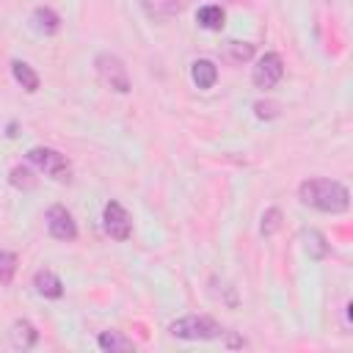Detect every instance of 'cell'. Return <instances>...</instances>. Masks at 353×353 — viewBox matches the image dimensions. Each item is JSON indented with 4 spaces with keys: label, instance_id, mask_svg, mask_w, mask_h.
I'll list each match as a JSON object with an SVG mask.
<instances>
[{
    "label": "cell",
    "instance_id": "6da1fadb",
    "mask_svg": "<svg viewBox=\"0 0 353 353\" xmlns=\"http://www.w3.org/2000/svg\"><path fill=\"white\" fill-rule=\"evenodd\" d=\"M298 196L306 207H314L320 212H345L350 207V193L342 182L336 179H325V176H312V179H303L301 188H298Z\"/></svg>",
    "mask_w": 353,
    "mask_h": 353
},
{
    "label": "cell",
    "instance_id": "7a4b0ae2",
    "mask_svg": "<svg viewBox=\"0 0 353 353\" xmlns=\"http://www.w3.org/2000/svg\"><path fill=\"white\" fill-rule=\"evenodd\" d=\"M168 334L176 336V339H190V342L201 339V342H207V339H221L226 331L218 320H212L207 314H188V317L174 320L168 325Z\"/></svg>",
    "mask_w": 353,
    "mask_h": 353
},
{
    "label": "cell",
    "instance_id": "3957f363",
    "mask_svg": "<svg viewBox=\"0 0 353 353\" xmlns=\"http://www.w3.org/2000/svg\"><path fill=\"white\" fill-rule=\"evenodd\" d=\"M94 66H97L99 80H102L110 91H116V94H127V91L132 88V83H130V72H127V66H124V61H121L119 55H113V52H99L97 61H94Z\"/></svg>",
    "mask_w": 353,
    "mask_h": 353
},
{
    "label": "cell",
    "instance_id": "277c9868",
    "mask_svg": "<svg viewBox=\"0 0 353 353\" xmlns=\"http://www.w3.org/2000/svg\"><path fill=\"white\" fill-rule=\"evenodd\" d=\"M28 160H30L39 171H44L47 176H52V179H58V182L69 179V174H72V165H69L66 154H61L58 149H50V146H33V149L28 152Z\"/></svg>",
    "mask_w": 353,
    "mask_h": 353
},
{
    "label": "cell",
    "instance_id": "5b68a950",
    "mask_svg": "<svg viewBox=\"0 0 353 353\" xmlns=\"http://www.w3.org/2000/svg\"><path fill=\"white\" fill-rule=\"evenodd\" d=\"M102 226L113 240H127L132 234V218L119 201H108L102 210Z\"/></svg>",
    "mask_w": 353,
    "mask_h": 353
},
{
    "label": "cell",
    "instance_id": "8992f818",
    "mask_svg": "<svg viewBox=\"0 0 353 353\" xmlns=\"http://www.w3.org/2000/svg\"><path fill=\"white\" fill-rule=\"evenodd\" d=\"M254 85L256 88H273L281 77H284V61H281V55L279 52H265L259 61H256V66H254Z\"/></svg>",
    "mask_w": 353,
    "mask_h": 353
},
{
    "label": "cell",
    "instance_id": "52a82bcc",
    "mask_svg": "<svg viewBox=\"0 0 353 353\" xmlns=\"http://www.w3.org/2000/svg\"><path fill=\"white\" fill-rule=\"evenodd\" d=\"M44 221H47V229H50V234L55 240L72 243L77 237V223H74V218H72V212L66 207H61V204L50 207L47 215H44Z\"/></svg>",
    "mask_w": 353,
    "mask_h": 353
},
{
    "label": "cell",
    "instance_id": "ba28073f",
    "mask_svg": "<svg viewBox=\"0 0 353 353\" xmlns=\"http://www.w3.org/2000/svg\"><path fill=\"white\" fill-rule=\"evenodd\" d=\"M36 342H39V331H36L33 323L17 320V323L11 325V345H14L17 350H30Z\"/></svg>",
    "mask_w": 353,
    "mask_h": 353
},
{
    "label": "cell",
    "instance_id": "9c48e42d",
    "mask_svg": "<svg viewBox=\"0 0 353 353\" xmlns=\"http://www.w3.org/2000/svg\"><path fill=\"white\" fill-rule=\"evenodd\" d=\"M190 77H193V83L199 88H212L215 80H218V66L212 61H207V58H199L190 66Z\"/></svg>",
    "mask_w": 353,
    "mask_h": 353
},
{
    "label": "cell",
    "instance_id": "30bf717a",
    "mask_svg": "<svg viewBox=\"0 0 353 353\" xmlns=\"http://www.w3.org/2000/svg\"><path fill=\"white\" fill-rule=\"evenodd\" d=\"M33 284H36V292L44 295V298H52L55 301V298L63 295V284H61V279L52 270H39L33 276Z\"/></svg>",
    "mask_w": 353,
    "mask_h": 353
},
{
    "label": "cell",
    "instance_id": "8fae6325",
    "mask_svg": "<svg viewBox=\"0 0 353 353\" xmlns=\"http://www.w3.org/2000/svg\"><path fill=\"white\" fill-rule=\"evenodd\" d=\"M97 345H99L105 353H127V350L135 347L132 339L124 336L121 331H102V334L97 336Z\"/></svg>",
    "mask_w": 353,
    "mask_h": 353
},
{
    "label": "cell",
    "instance_id": "7c38bea8",
    "mask_svg": "<svg viewBox=\"0 0 353 353\" xmlns=\"http://www.w3.org/2000/svg\"><path fill=\"white\" fill-rule=\"evenodd\" d=\"M11 74H14V80L25 88V91H39V74L33 72V66L30 63H25V61H11Z\"/></svg>",
    "mask_w": 353,
    "mask_h": 353
},
{
    "label": "cell",
    "instance_id": "4fadbf2b",
    "mask_svg": "<svg viewBox=\"0 0 353 353\" xmlns=\"http://www.w3.org/2000/svg\"><path fill=\"white\" fill-rule=\"evenodd\" d=\"M33 25H36V30H39V33H44V36H52V33H58V28H61V19H58V14H55L52 8H44V6H39V8L33 11Z\"/></svg>",
    "mask_w": 353,
    "mask_h": 353
},
{
    "label": "cell",
    "instance_id": "5bb4252c",
    "mask_svg": "<svg viewBox=\"0 0 353 353\" xmlns=\"http://www.w3.org/2000/svg\"><path fill=\"white\" fill-rule=\"evenodd\" d=\"M223 8L221 6H201L199 14H196V22L204 28V30H221L223 28Z\"/></svg>",
    "mask_w": 353,
    "mask_h": 353
},
{
    "label": "cell",
    "instance_id": "9a60e30c",
    "mask_svg": "<svg viewBox=\"0 0 353 353\" xmlns=\"http://www.w3.org/2000/svg\"><path fill=\"white\" fill-rule=\"evenodd\" d=\"M303 240H306V251H309V256L323 259V256L328 254V243H325V237H323L317 229H309V232L303 234Z\"/></svg>",
    "mask_w": 353,
    "mask_h": 353
},
{
    "label": "cell",
    "instance_id": "2e32d148",
    "mask_svg": "<svg viewBox=\"0 0 353 353\" xmlns=\"http://www.w3.org/2000/svg\"><path fill=\"white\" fill-rule=\"evenodd\" d=\"M254 55V44H248V41H229L226 44V58L232 61V63H243V61H248Z\"/></svg>",
    "mask_w": 353,
    "mask_h": 353
},
{
    "label": "cell",
    "instance_id": "e0dca14e",
    "mask_svg": "<svg viewBox=\"0 0 353 353\" xmlns=\"http://www.w3.org/2000/svg\"><path fill=\"white\" fill-rule=\"evenodd\" d=\"M17 273V254L0 248V284H11Z\"/></svg>",
    "mask_w": 353,
    "mask_h": 353
},
{
    "label": "cell",
    "instance_id": "ac0fdd59",
    "mask_svg": "<svg viewBox=\"0 0 353 353\" xmlns=\"http://www.w3.org/2000/svg\"><path fill=\"white\" fill-rule=\"evenodd\" d=\"M8 179H11V185H14V188H22V190H30V188L36 185L33 171H30V168H25V165H14Z\"/></svg>",
    "mask_w": 353,
    "mask_h": 353
},
{
    "label": "cell",
    "instance_id": "d6986e66",
    "mask_svg": "<svg viewBox=\"0 0 353 353\" xmlns=\"http://www.w3.org/2000/svg\"><path fill=\"white\" fill-rule=\"evenodd\" d=\"M279 226H281V212H279L276 207H270V210L262 215V234L270 237V234L279 232Z\"/></svg>",
    "mask_w": 353,
    "mask_h": 353
},
{
    "label": "cell",
    "instance_id": "ffe728a7",
    "mask_svg": "<svg viewBox=\"0 0 353 353\" xmlns=\"http://www.w3.org/2000/svg\"><path fill=\"white\" fill-rule=\"evenodd\" d=\"M254 110H256V119H276L279 116V105L276 102H256Z\"/></svg>",
    "mask_w": 353,
    "mask_h": 353
}]
</instances>
